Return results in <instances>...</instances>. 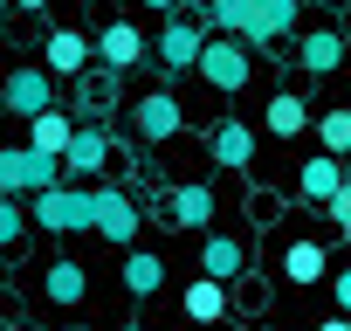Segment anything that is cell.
Listing matches in <instances>:
<instances>
[{"label":"cell","instance_id":"5bb4252c","mask_svg":"<svg viewBox=\"0 0 351 331\" xmlns=\"http://www.w3.org/2000/svg\"><path fill=\"white\" fill-rule=\"evenodd\" d=\"M344 56H351V49H344V35H337V28H310V35L296 42V62H303L310 76H330Z\"/></svg>","mask_w":351,"mask_h":331},{"label":"cell","instance_id":"d6a6232c","mask_svg":"<svg viewBox=\"0 0 351 331\" xmlns=\"http://www.w3.org/2000/svg\"><path fill=\"white\" fill-rule=\"evenodd\" d=\"M344 242H351V228H344Z\"/></svg>","mask_w":351,"mask_h":331},{"label":"cell","instance_id":"6da1fadb","mask_svg":"<svg viewBox=\"0 0 351 331\" xmlns=\"http://www.w3.org/2000/svg\"><path fill=\"white\" fill-rule=\"evenodd\" d=\"M28 214H35V228H49V235L97 228V187H69V180H56L49 194H35V201H28Z\"/></svg>","mask_w":351,"mask_h":331},{"label":"cell","instance_id":"cb8c5ba5","mask_svg":"<svg viewBox=\"0 0 351 331\" xmlns=\"http://www.w3.org/2000/svg\"><path fill=\"white\" fill-rule=\"evenodd\" d=\"M317 145L324 152H337V159H351V111H317Z\"/></svg>","mask_w":351,"mask_h":331},{"label":"cell","instance_id":"7a4b0ae2","mask_svg":"<svg viewBox=\"0 0 351 331\" xmlns=\"http://www.w3.org/2000/svg\"><path fill=\"white\" fill-rule=\"evenodd\" d=\"M200 76L221 90V97H234V90H248V76H255V49L241 42V35H207V49H200Z\"/></svg>","mask_w":351,"mask_h":331},{"label":"cell","instance_id":"4dcf8cb0","mask_svg":"<svg viewBox=\"0 0 351 331\" xmlns=\"http://www.w3.org/2000/svg\"><path fill=\"white\" fill-rule=\"evenodd\" d=\"M117 331H152V324H117Z\"/></svg>","mask_w":351,"mask_h":331},{"label":"cell","instance_id":"7c38bea8","mask_svg":"<svg viewBox=\"0 0 351 331\" xmlns=\"http://www.w3.org/2000/svg\"><path fill=\"white\" fill-rule=\"evenodd\" d=\"M337 187H344V159H337V152H317V159H303V173H296V194H303L310 207H324Z\"/></svg>","mask_w":351,"mask_h":331},{"label":"cell","instance_id":"7402d4cb","mask_svg":"<svg viewBox=\"0 0 351 331\" xmlns=\"http://www.w3.org/2000/svg\"><path fill=\"white\" fill-rule=\"evenodd\" d=\"M158 283H165V262L145 255V249H131V255H124V290H131V297H152Z\"/></svg>","mask_w":351,"mask_h":331},{"label":"cell","instance_id":"1f68e13d","mask_svg":"<svg viewBox=\"0 0 351 331\" xmlns=\"http://www.w3.org/2000/svg\"><path fill=\"white\" fill-rule=\"evenodd\" d=\"M262 331H276V324H262Z\"/></svg>","mask_w":351,"mask_h":331},{"label":"cell","instance_id":"44dd1931","mask_svg":"<svg viewBox=\"0 0 351 331\" xmlns=\"http://www.w3.org/2000/svg\"><path fill=\"white\" fill-rule=\"evenodd\" d=\"M262 21V0H214L207 8V28H221V35H248Z\"/></svg>","mask_w":351,"mask_h":331},{"label":"cell","instance_id":"8fae6325","mask_svg":"<svg viewBox=\"0 0 351 331\" xmlns=\"http://www.w3.org/2000/svg\"><path fill=\"white\" fill-rule=\"evenodd\" d=\"M42 56H49V62H42L49 76H83V69H90V56H97V42H90V35H76V28H49Z\"/></svg>","mask_w":351,"mask_h":331},{"label":"cell","instance_id":"4316f807","mask_svg":"<svg viewBox=\"0 0 351 331\" xmlns=\"http://www.w3.org/2000/svg\"><path fill=\"white\" fill-rule=\"evenodd\" d=\"M330 297H337V310L351 317V269H337V276H330Z\"/></svg>","mask_w":351,"mask_h":331},{"label":"cell","instance_id":"30bf717a","mask_svg":"<svg viewBox=\"0 0 351 331\" xmlns=\"http://www.w3.org/2000/svg\"><path fill=\"white\" fill-rule=\"evenodd\" d=\"M165 221L186 228V235H207V228H214V187H200V180H193V187H172V194H165Z\"/></svg>","mask_w":351,"mask_h":331},{"label":"cell","instance_id":"9a60e30c","mask_svg":"<svg viewBox=\"0 0 351 331\" xmlns=\"http://www.w3.org/2000/svg\"><path fill=\"white\" fill-rule=\"evenodd\" d=\"M207 159H214V166H255V131H248L241 117L214 124V138H207Z\"/></svg>","mask_w":351,"mask_h":331},{"label":"cell","instance_id":"f546056e","mask_svg":"<svg viewBox=\"0 0 351 331\" xmlns=\"http://www.w3.org/2000/svg\"><path fill=\"white\" fill-rule=\"evenodd\" d=\"M14 8H28V14H42V8H49V0H14Z\"/></svg>","mask_w":351,"mask_h":331},{"label":"cell","instance_id":"52a82bcc","mask_svg":"<svg viewBox=\"0 0 351 331\" xmlns=\"http://www.w3.org/2000/svg\"><path fill=\"white\" fill-rule=\"evenodd\" d=\"M49 69H8V83H0V111H14V117H42L56 97H49Z\"/></svg>","mask_w":351,"mask_h":331},{"label":"cell","instance_id":"5b68a950","mask_svg":"<svg viewBox=\"0 0 351 331\" xmlns=\"http://www.w3.org/2000/svg\"><path fill=\"white\" fill-rule=\"evenodd\" d=\"M138 228H145L138 201H131L124 187H97V235L117 242V249H138Z\"/></svg>","mask_w":351,"mask_h":331},{"label":"cell","instance_id":"d4e9b609","mask_svg":"<svg viewBox=\"0 0 351 331\" xmlns=\"http://www.w3.org/2000/svg\"><path fill=\"white\" fill-rule=\"evenodd\" d=\"M28 221H35V214L21 207V194H0V249H14V242L28 235Z\"/></svg>","mask_w":351,"mask_h":331},{"label":"cell","instance_id":"8992f818","mask_svg":"<svg viewBox=\"0 0 351 331\" xmlns=\"http://www.w3.org/2000/svg\"><path fill=\"white\" fill-rule=\"evenodd\" d=\"M207 35H214V28H200V21H186V14H165V28H158V62H165L172 76H180V69H200Z\"/></svg>","mask_w":351,"mask_h":331},{"label":"cell","instance_id":"ba28073f","mask_svg":"<svg viewBox=\"0 0 351 331\" xmlns=\"http://www.w3.org/2000/svg\"><path fill=\"white\" fill-rule=\"evenodd\" d=\"M97 56H104V69L117 76V69H138V62L152 56V42H145V28H138V21H110V28L97 35Z\"/></svg>","mask_w":351,"mask_h":331},{"label":"cell","instance_id":"ac0fdd59","mask_svg":"<svg viewBox=\"0 0 351 331\" xmlns=\"http://www.w3.org/2000/svg\"><path fill=\"white\" fill-rule=\"evenodd\" d=\"M69 138H76V117H69V111H56V104H49L42 117H28V145H35V152L62 159V152H69Z\"/></svg>","mask_w":351,"mask_h":331},{"label":"cell","instance_id":"4fadbf2b","mask_svg":"<svg viewBox=\"0 0 351 331\" xmlns=\"http://www.w3.org/2000/svg\"><path fill=\"white\" fill-rule=\"evenodd\" d=\"M180 310H186L193 324H221V317H228V283L200 269V276L186 283V297H180Z\"/></svg>","mask_w":351,"mask_h":331},{"label":"cell","instance_id":"e0dca14e","mask_svg":"<svg viewBox=\"0 0 351 331\" xmlns=\"http://www.w3.org/2000/svg\"><path fill=\"white\" fill-rule=\"evenodd\" d=\"M296 14H303V0H262V21H255L241 42H248V49H269V42L296 35Z\"/></svg>","mask_w":351,"mask_h":331},{"label":"cell","instance_id":"484cf974","mask_svg":"<svg viewBox=\"0 0 351 331\" xmlns=\"http://www.w3.org/2000/svg\"><path fill=\"white\" fill-rule=\"evenodd\" d=\"M324 214H330V221H337V228H351V180H344V187H337V194H330V201H324Z\"/></svg>","mask_w":351,"mask_h":331},{"label":"cell","instance_id":"3957f363","mask_svg":"<svg viewBox=\"0 0 351 331\" xmlns=\"http://www.w3.org/2000/svg\"><path fill=\"white\" fill-rule=\"evenodd\" d=\"M62 180V159L35 152V145H0V194H49Z\"/></svg>","mask_w":351,"mask_h":331},{"label":"cell","instance_id":"ffe728a7","mask_svg":"<svg viewBox=\"0 0 351 331\" xmlns=\"http://www.w3.org/2000/svg\"><path fill=\"white\" fill-rule=\"evenodd\" d=\"M282 276H289V283H324V276H330L324 242H289V249H282Z\"/></svg>","mask_w":351,"mask_h":331},{"label":"cell","instance_id":"d6986e66","mask_svg":"<svg viewBox=\"0 0 351 331\" xmlns=\"http://www.w3.org/2000/svg\"><path fill=\"white\" fill-rule=\"evenodd\" d=\"M317 117H310V104L296 97V90H276L269 97V138H296V131H310Z\"/></svg>","mask_w":351,"mask_h":331},{"label":"cell","instance_id":"603a6c76","mask_svg":"<svg viewBox=\"0 0 351 331\" xmlns=\"http://www.w3.org/2000/svg\"><path fill=\"white\" fill-rule=\"evenodd\" d=\"M42 290H49V304H83V269L76 262H49V276H42Z\"/></svg>","mask_w":351,"mask_h":331},{"label":"cell","instance_id":"f1b7e54d","mask_svg":"<svg viewBox=\"0 0 351 331\" xmlns=\"http://www.w3.org/2000/svg\"><path fill=\"white\" fill-rule=\"evenodd\" d=\"M317 331H351V317H344V310H337V317H324V324H317Z\"/></svg>","mask_w":351,"mask_h":331},{"label":"cell","instance_id":"83f0119b","mask_svg":"<svg viewBox=\"0 0 351 331\" xmlns=\"http://www.w3.org/2000/svg\"><path fill=\"white\" fill-rule=\"evenodd\" d=\"M138 8H152V14H180V0H138Z\"/></svg>","mask_w":351,"mask_h":331},{"label":"cell","instance_id":"2e32d148","mask_svg":"<svg viewBox=\"0 0 351 331\" xmlns=\"http://www.w3.org/2000/svg\"><path fill=\"white\" fill-rule=\"evenodd\" d=\"M200 269L221 276V283H234V276L248 269V249H241L234 235H214V228H207V235H200Z\"/></svg>","mask_w":351,"mask_h":331},{"label":"cell","instance_id":"277c9868","mask_svg":"<svg viewBox=\"0 0 351 331\" xmlns=\"http://www.w3.org/2000/svg\"><path fill=\"white\" fill-rule=\"evenodd\" d=\"M180 124H186V111H180V97H172V90H145V97L131 104V131H138L145 145L180 138Z\"/></svg>","mask_w":351,"mask_h":331},{"label":"cell","instance_id":"9c48e42d","mask_svg":"<svg viewBox=\"0 0 351 331\" xmlns=\"http://www.w3.org/2000/svg\"><path fill=\"white\" fill-rule=\"evenodd\" d=\"M104 166H110V131H104V124H76V138H69V152H62V173L97 180Z\"/></svg>","mask_w":351,"mask_h":331}]
</instances>
